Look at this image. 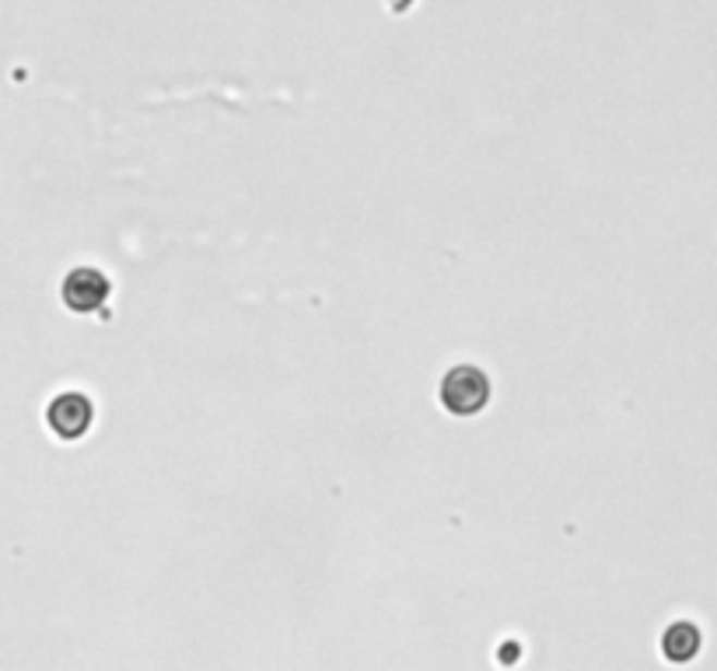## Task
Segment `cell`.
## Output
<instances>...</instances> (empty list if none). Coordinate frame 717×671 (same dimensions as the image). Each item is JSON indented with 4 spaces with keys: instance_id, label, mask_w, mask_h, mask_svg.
Wrapping results in <instances>:
<instances>
[{
    "instance_id": "1",
    "label": "cell",
    "mask_w": 717,
    "mask_h": 671,
    "mask_svg": "<svg viewBox=\"0 0 717 671\" xmlns=\"http://www.w3.org/2000/svg\"><path fill=\"white\" fill-rule=\"evenodd\" d=\"M487 399H490V381L473 364L452 367L441 381V402H445V410L455 413V416L479 413L483 406H487Z\"/></svg>"
},
{
    "instance_id": "2",
    "label": "cell",
    "mask_w": 717,
    "mask_h": 671,
    "mask_svg": "<svg viewBox=\"0 0 717 671\" xmlns=\"http://www.w3.org/2000/svg\"><path fill=\"white\" fill-rule=\"evenodd\" d=\"M63 305L71 308V312H81V315H88V312H95V308H102L106 305V297H109V280H106V273H98V270H92V266H81V270H71L66 273V280H63Z\"/></svg>"
},
{
    "instance_id": "3",
    "label": "cell",
    "mask_w": 717,
    "mask_h": 671,
    "mask_svg": "<svg viewBox=\"0 0 717 671\" xmlns=\"http://www.w3.org/2000/svg\"><path fill=\"white\" fill-rule=\"evenodd\" d=\"M46 419H49V430L60 434L66 441H74L92 427V402L81 392H63L60 399L49 402Z\"/></svg>"
},
{
    "instance_id": "4",
    "label": "cell",
    "mask_w": 717,
    "mask_h": 671,
    "mask_svg": "<svg viewBox=\"0 0 717 671\" xmlns=\"http://www.w3.org/2000/svg\"><path fill=\"white\" fill-rule=\"evenodd\" d=\"M700 650V630L690 623H676L669 633H665V658L672 661H690Z\"/></svg>"
}]
</instances>
